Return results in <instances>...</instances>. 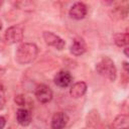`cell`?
<instances>
[{
	"mask_svg": "<svg viewBox=\"0 0 129 129\" xmlns=\"http://www.w3.org/2000/svg\"><path fill=\"white\" fill-rule=\"evenodd\" d=\"M38 53V47L31 42H23L18 45L15 51V60L19 64H27L32 62Z\"/></svg>",
	"mask_w": 129,
	"mask_h": 129,
	"instance_id": "obj_1",
	"label": "cell"
},
{
	"mask_svg": "<svg viewBox=\"0 0 129 129\" xmlns=\"http://www.w3.org/2000/svg\"><path fill=\"white\" fill-rule=\"evenodd\" d=\"M96 71L100 76L108 79L111 82H114L117 78V69H116L115 62L111 57L107 55L102 56L97 61Z\"/></svg>",
	"mask_w": 129,
	"mask_h": 129,
	"instance_id": "obj_2",
	"label": "cell"
},
{
	"mask_svg": "<svg viewBox=\"0 0 129 129\" xmlns=\"http://www.w3.org/2000/svg\"><path fill=\"white\" fill-rule=\"evenodd\" d=\"M24 28L21 24L9 26L4 32V39L7 44L18 43L23 39Z\"/></svg>",
	"mask_w": 129,
	"mask_h": 129,
	"instance_id": "obj_3",
	"label": "cell"
},
{
	"mask_svg": "<svg viewBox=\"0 0 129 129\" xmlns=\"http://www.w3.org/2000/svg\"><path fill=\"white\" fill-rule=\"evenodd\" d=\"M129 14V3L128 2H116L110 10V16L114 20H123Z\"/></svg>",
	"mask_w": 129,
	"mask_h": 129,
	"instance_id": "obj_4",
	"label": "cell"
},
{
	"mask_svg": "<svg viewBox=\"0 0 129 129\" xmlns=\"http://www.w3.org/2000/svg\"><path fill=\"white\" fill-rule=\"evenodd\" d=\"M42 37L47 45L52 46V47L56 48L57 50H62L66 46V41L61 37H59L57 34L51 32V31H43Z\"/></svg>",
	"mask_w": 129,
	"mask_h": 129,
	"instance_id": "obj_5",
	"label": "cell"
},
{
	"mask_svg": "<svg viewBox=\"0 0 129 129\" xmlns=\"http://www.w3.org/2000/svg\"><path fill=\"white\" fill-rule=\"evenodd\" d=\"M35 97L38 102L42 104H46L52 100V91L45 84H39L35 88Z\"/></svg>",
	"mask_w": 129,
	"mask_h": 129,
	"instance_id": "obj_6",
	"label": "cell"
},
{
	"mask_svg": "<svg viewBox=\"0 0 129 129\" xmlns=\"http://www.w3.org/2000/svg\"><path fill=\"white\" fill-rule=\"evenodd\" d=\"M88 13L87 5L84 2H76L72 5V7L69 10V15L76 20H81L86 17Z\"/></svg>",
	"mask_w": 129,
	"mask_h": 129,
	"instance_id": "obj_7",
	"label": "cell"
},
{
	"mask_svg": "<svg viewBox=\"0 0 129 129\" xmlns=\"http://www.w3.org/2000/svg\"><path fill=\"white\" fill-rule=\"evenodd\" d=\"M53 82L59 88H67L72 84L73 76L71 75V73L69 71L61 70L58 73H56V75L54 76Z\"/></svg>",
	"mask_w": 129,
	"mask_h": 129,
	"instance_id": "obj_8",
	"label": "cell"
},
{
	"mask_svg": "<svg viewBox=\"0 0 129 129\" xmlns=\"http://www.w3.org/2000/svg\"><path fill=\"white\" fill-rule=\"evenodd\" d=\"M87 129H100L101 128V117L98 110H90L86 117Z\"/></svg>",
	"mask_w": 129,
	"mask_h": 129,
	"instance_id": "obj_9",
	"label": "cell"
},
{
	"mask_svg": "<svg viewBox=\"0 0 129 129\" xmlns=\"http://www.w3.org/2000/svg\"><path fill=\"white\" fill-rule=\"evenodd\" d=\"M69 123V116L64 112H56L51 117V128L52 129H63Z\"/></svg>",
	"mask_w": 129,
	"mask_h": 129,
	"instance_id": "obj_10",
	"label": "cell"
},
{
	"mask_svg": "<svg viewBox=\"0 0 129 129\" xmlns=\"http://www.w3.org/2000/svg\"><path fill=\"white\" fill-rule=\"evenodd\" d=\"M70 51L76 56L82 55L87 51V44L85 40L81 37H76L74 38L71 46H70Z\"/></svg>",
	"mask_w": 129,
	"mask_h": 129,
	"instance_id": "obj_11",
	"label": "cell"
},
{
	"mask_svg": "<svg viewBox=\"0 0 129 129\" xmlns=\"http://www.w3.org/2000/svg\"><path fill=\"white\" fill-rule=\"evenodd\" d=\"M16 121L19 125L23 127L28 126L32 121L31 112L26 108H19L16 111Z\"/></svg>",
	"mask_w": 129,
	"mask_h": 129,
	"instance_id": "obj_12",
	"label": "cell"
},
{
	"mask_svg": "<svg viewBox=\"0 0 129 129\" xmlns=\"http://www.w3.org/2000/svg\"><path fill=\"white\" fill-rule=\"evenodd\" d=\"M87 89H88V86L85 82H77L75 83L71 89H70V95L72 98L74 99H79L81 97H83L86 92H87Z\"/></svg>",
	"mask_w": 129,
	"mask_h": 129,
	"instance_id": "obj_13",
	"label": "cell"
},
{
	"mask_svg": "<svg viewBox=\"0 0 129 129\" xmlns=\"http://www.w3.org/2000/svg\"><path fill=\"white\" fill-rule=\"evenodd\" d=\"M112 129H129V115H117L112 122Z\"/></svg>",
	"mask_w": 129,
	"mask_h": 129,
	"instance_id": "obj_14",
	"label": "cell"
},
{
	"mask_svg": "<svg viewBox=\"0 0 129 129\" xmlns=\"http://www.w3.org/2000/svg\"><path fill=\"white\" fill-rule=\"evenodd\" d=\"M113 41L117 46H120V47L126 46L129 48V28H127L125 32L114 34Z\"/></svg>",
	"mask_w": 129,
	"mask_h": 129,
	"instance_id": "obj_15",
	"label": "cell"
},
{
	"mask_svg": "<svg viewBox=\"0 0 129 129\" xmlns=\"http://www.w3.org/2000/svg\"><path fill=\"white\" fill-rule=\"evenodd\" d=\"M13 4L16 8L24 10V11H33L35 8V3L33 1H29V0L15 1V2H13Z\"/></svg>",
	"mask_w": 129,
	"mask_h": 129,
	"instance_id": "obj_16",
	"label": "cell"
},
{
	"mask_svg": "<svg viewBox=\"0 0 129 129\" xmlns=\"http://www.w3.org/2000/svg\"><path fill=\"white\" fill-rule=\"evenodd\" d=\"M14 102L16 103V105H18L19 107H24L25 106V97L21 94L16 95L14 97Z\"/></svg>",
	"mask_w": 129,
	"mask_h": 129,
	"instance_id": "obj_17",
	"label": "cell"
},
{
	"mask_svg": "<svg viewBox=\"0 0 129 129\" xmlns=\"http://www.w3.org/2000/svg\"><path fill=\"white\" fill-rule=\"evenodd\" d=\"M0 94H1V109H3L4 106H5V89H4L3 84H1Z\"/></svg>",
	"mask_w": 129,
	"mask_h": 129,
	"instance_id": "obj_18",
	"label": "cell"
},
{
	"mask_svg": "<svg viewBox=\"0 0 129 129\" xmlns=\"http://www.w3.org/2000/svg\"><path fill=\"white\" fill-rule=\"evenodd\" d=\"M122 67H123V69H124V71L129 75V62L128 61H123V64H122Z\"/></svg>",
	"mask_w": 129,
	"mask_h": 129,
	"instance_id": "obj_19",
	"label": "cell"
},
{
	"mask_svg": "<svg viewBox=\"0 0 129 129\" xmlns=\"http://www.w3.org/2000/svg\"><path fill=\"white\" fill-rule=\"evenodd\" d=\"M0 120H1V129H4L5 123H6V119H5L4 116H1V117H0Z\"/></svg>",
	"mask_w": 129,
	"mask_h": 129,
	"instance_id": "obj_20",
	"label": "cell"
},
{
	"mask_svg": "<svg viewBox=\"0 0 129 129\" xmlns=\"http://www.w3.org/2000/svg\"><path fill=\"white\" fill-rule=\"evenodd\" d=\"M84 129H87V128H84Z\"/></svg>",
	"mask_w": 129,
	"mask_h": 129,
	"instance_id": "obj_21",
	"label": "cell"
},
{
	"mask_svg": "<svg viewBox=\"0 0 129 129\" xmlns=\"http://www.w3.org/2000/svg\"><path fill=\"white\" fill-rule=\"evenodd\" d=\"M8 129H10V128H8Z\"/></svg>",
	"mask_w": 129,
	"mask_h": 129,
	"instance_id": "obj_22",
	"label": "cell"
}]
</instances>
